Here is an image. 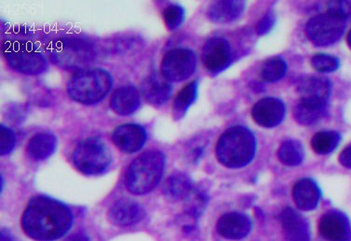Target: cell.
<instances>
[{
	"label": "cell",
	"instance_id": "33",
	"mask_svg": "<svg viewBox=\"0 0 351 241\" xmlns=\"http://www.w3.org/2000/svg\"><path fill=\"white\" fill-rule=\"evenodd\" d=\"M275 16L273 14H267L266 16L263 18L258 25H257L256 31L258 33V35L263 36L266 35V34L269 33L271 28L274 27L275 25Z\"/></svg>",
	"mask_w": 351,
	"mask_h": 241
},
{
	"label": "cell",
	"instance_id": "26",
	"mask_svg": "<svg viewBox=\"0 0 351 241\" xmlns=\"http://www.w3.org/2000/svg\"><path fill=\"white\" fill-rule=\"evenodd\" d=\"M278 157L280 162L290 167L300 165L305 157L302 144L295 140H287L283 142L278 150Z\"/></svg>",
	"mask_w": 351,
	"mask_h": 241
},
{
	"label": "cell",
	"instance_id": "6",
	"mask_svg": "<svg viewBox=\"0 0 351 241\" xmlns=\"http://www.w3.org/2000/svg\"><path fill=\"white\" fill-rule=\"evenodd\" d=\"M9 66L20 73L36 76L46 71L47 62L33 44L23 38H10L2 45Z\"/></svg>",
	"mask_w": 351,
	"mask_h": 241
},
{
	"label": "cell",
	"instance_id": "8",
	"mask_svg": "<svg viewBox=\"0 0 351 241\" xmlns=\"http://www.w3.org/2000/svg\"><path fill=\"white\" fill-rule=\"evenodd\" d=\"M345 20L327 12L312 17L306 23V35L314 45L331 46L342 37L345 32Z\"/></svg>",
	"mask_w": 351,
	"mask_h": 241
},
{
	"label": "cell",
	"instance_id": "2",
	"mask_svg": "<svg viewBox=\"0 0 351 241\" xmlns=\"http://www.w3.org/2000/svg\"><path fill=\"white\" fill-rule=\"evenodd\" d=\"M256 152V139L245 127L228 129L220 137L217 146L218 162L225 167H245L254 160Z\"/></svg>",
	"mask_w": 351,
	"mask_h": 241
},
{
	"label": "cell",
	"instance_id": "20",
	"mask_svg": "<svg viewBox=\"0 0 351 241\" xmlns=\"http://www.w3.org/2000/svg\"><path fill=\"white\" fill-rule=\"evenodd\" d=\"M298 90L300 99L328 103L332 83L326 77H306L299 82Z\"/></svg>",
	"mask_w": 351,
	"mask_h": 241
},
{
	"label": "cell",
	"instance_id": "1",
	"mask_svg": "<svg viewBox=\"0 0 351 241\" xmlns=\"http://www.w3.org/2000/svg\"><path fill=\"white\" fill-rule=\"evenodd\" d=\"M72 225L73 215L66 205L45 196L31 199L22 217L23 231L36 241L58 240Z\"/></svg>",
	"mask_w": 351,
	"mask_h": 241
},
{
	"label": "cell",
	"instance_id": "11",
	"mask_svg": "<svg viewBox=\"0 0 351 241\" xmlns=\"http://www.w3.org/2000/svg\"><path fill=\"white\" fill-rule=\"evenodd\" d=\"M319 232L327 241H351L350 219L339 211L326 212L319 219Z\"/></svg>",
	"mask_w": 351,
	"mask_h": 241
},
{
	"label": "cell",
	"instance_id": "10",
	"mask_svg": "<svg viewBox=\"0 0 351 241\" xmlns=\"http://www.w3.org/2000/svg\"><path fill=\"white\" fill-rule=\"evenodd\" d=\"M202 61L210 75H217L231 63L230 46L225 38H212L205 43Z\"/></svg>",
	"mask_w": 351,
	"mask_h": 241
},
{
	"label": "cell",
	"instance_id": "34",
	"mask_svg": "<svg viewBox=\"0 0 351 241\" xmlns=\"http://www.w3.org/2000/svg\"><path fill=\"white\" fill-rule=\"evenodd\" d=\"M339 162L343 167L351 168V144L346 147L340 154Z\"/></svg>",
	"mask_w": 351,
	"mask_h": 241
},
{
	"label": "cell",
	"instance_id": "7",
	"mask_svg": "<svg viewBox=\"0 0 351 241\" xmlns=\"http://www.w3.org/2000/svg\"><path fill=\"white\" fill-rule=\"evenodd\" d=\"M95 56L92 44L80 38H61L51 48V61L64 70L84 69Z\"/></svg>",
	"mask_w": 351,
	"mask_h": 241
},
{
	"label": "cell",
	"instance_id": "36",
	"mask_svg": "<svg viewBox=\"0 0 351 241\" xmlns=\"http://www.w3.org/2000/svg\"><path fill=\"white\" fill-rule=\"evenodd\" d=\"M1 241H12V238L9 233L6 232V230H3L1 234Z\"/></svg>",
	"mask_w": 351,
	"mask_h": 241
},
{
	"label": "cell",
	"instance_id": "32",
	"mask_svg": "<svg viewBox=\"0 0 351 241\" xmlns=\"http://www.w3.org/2000/svg\"><path fill=\"white\" fill-rule=\"evenodd\" d=\"M15 144H16V137L14 132L12 129L7 128L4 125L1 126V155H5L9 154L14 150Z\"/></svg>",
	"mask_w": 351,
	"mask_h": 241
},
{
	"label": "cell",
	"instance_id": "22",
	"mask_svg": "<svg viewBox=\"0 0 351 241\" xmlns=\"http://www.w3.org/2000/svg\"><path fill=\"white\" fill-rule=\"evenodd\" d=\"M327 103L319 101L300 99L293 112L295 120L306 126L319 123L326 115Z\"/></svg>",
	"mask_w": 351,
	"mask_h": 241
},
{
	"label": "cell",
	"instance_id": "5",
	"mask_svg": "<svg viewBox=\"0 0 351 241\" xmlns=\"http://www.w3.org/2000/svg\"><path fill=\"white\" fill-rule=\"evenodd\" d=\"M72 160L79 172L85 175H102L112 162V153L106 142L99 137H89L77 144Z\"/></svg>",
	"mask_w": 351,
	"mask_h": 241
},
{
	"label": "cell",
	"instance_id": "12",
	"mask_svg": "<svg viewBox=\"0 0 351 241\" xmlns=\"http://www.w3.org/2000/svg\"><path fill=\"white\" fill-rule=\"evenodd\" d=\"M285 103L272 97L260 100L252 110L254 120L264 128H274L280 125L285 118Z\"/></svg>",
	"mask_w": 351,
	"mask_h": 241
},
{
	"label": "cell",
	"instance_id": "37",
	"mask_svg": "<svg viewBox=\"0 0 351 241\" xmlns=\"http://www.w3.org/2000/svg\"><path fill=\"white\" fill-rule=\"evenodd\" d=\"M347 40L348 46H350V48L351 49V30L350 31V33H348Z\"/></svg>",
	"mask_w": 351,
	"mask_h": 241
},
{
	"label": "cell",
	"instance_id": "14",
	"mask_svg": "<svg viewBox=\"0 0 351 241\" xmlns=\"http://www.w3.org/2000/svg\"><path fill=\"white\" fill-rule=\"evenodd\" d=\"M279 221L288 241H311V227L305 217L287 207L279 215Z\"/></svg>",
	"mask_w": 351,
	"mask_h": 241
},
{
	"label": "cell",
	"instance_id": "35",
	"mask_svg": "<svg viewBox=\"0 0 351 241\" xmlns=\"http://www.w3.org/2000/svg\"><path fill=\"white\" fill-rule=\"evenodd\" d=\"M66 241H89V238H88L87 236L85 234L80 233V234L73 236V237L70 238L69 240Z\"/></svg>",
	"mask_w": 351,
	"mask_h": 241
},
{
	"label": "cell",
	"instance_id": "9",
	"mask_svg": "<svg viewBox=\"0 0 351 241\" xmlns=\"http://www.w3.org/2000/svg\"><path fill=\"white\" fill-rule=\"evenodd\" d=\"M196 55L189 49H174L163 56L160 74L169 81H184L191 77L196 69Z\"/></svg>",
	"mask_w": 351,
	"mask_h": 241
},
{
	"label": "cell",
	"instance_id": "30",
	"mask_svg": "<svg viewBox=\"0 0 351 241\" xmlns=\"http://www.w3.org/2000/svg\"><path fill=\"white\" fill-rule=\"evenodd\" d=\"M184 16H186V12L183 8L179 5H171L165 10L163 14L166 27L170 31L178 29L183 23Z\"/></svg>",
	"mask_w": 351,
	"mask_h": 241
},
{
	"label": "cell",
	"instance_id": "29",
	"mask_svg": "<svg viewBox=\"0 0 351 241\" xmlns=\"http://www.w3.org/2000/svg\"><path fill=\"white\" fill-rule=\"evenodd\" d=\"M311 66L322 73H332L339 68L340 62L337 57L329 55V54L318 53L312 57Z\"/></svg>",
	"mask_w": 351,
	"mask_h": 241
},
{
	"label": "cell",
	"instance_id": "18",
	"mask_svg": "<svg viewBox=\"0 0 351 241\" xmlns=\"http://www.w3.org/2000/svg\"><path fill=\"white\" fill-rule=\"evenodd\" d=\"M293 196L299 209L308 212L318 206L322 192L315 181L311 178H304L293 186Z\"/></svg>",
	"mask_w": 351,
	"mask_h": 241
},
{
	"label": "cell",
	"instance_id": "31",
	"mask_svg": "<svg viewBox=\"0 0 351 241\" xmlns=\"http://www.w3.org/2000/svg\"><path fill=\"white\" fill-rule=\"evenodd\" d=\"M328 12L335 15V16L341 18L343 20H347L351 17V1L345 0V1H330L328 2Z\"/></svg>",
	"mask_w": 351,
	"mask_h": 241
},
{
	"label": "cell",
	"instance_id": "17",
	"mask_svg": "<svg viewBox=\"0 0 351 241\" xmlns=\"http://www.w3.org/2000/svg\"><path fill=\"white\" fill-rule=\"evenodd\" d=\"M145 212L141 205L131 199H121L111 207L108 218L118 227H130L142 221Z\"/></svg>",
	"mask_w": 351,
	"mask_h": 241
},
{
	"label": "cell",
	"instance_id": "24",
	"mask_svg": "<svg viewBox=\"0 0 351 241\" xmlns=\"http://www.w3.org/2000/svg\"><path fill=\"white\" fill-rule=\"evenodd\" d=\"M57 139L51 132H40L28 142L27 151L31 159L44 160L56 151Z\"/></svg>",
	"mask_w": 351,
	"mask_h": 241
},
{
	"label": "cell",
	"instance_id": "15",
	"mask_svg": "<svg viewBox=\"0 0 351 241\" xmlns=\"http://www.w3.org/2000/svg\"><path fill=\"white\" fill-rule=\"evenodd\" d=\"M217 229L219 235L227 240H240L251 232L252 221L245 214L228 212L218 220Z\"/></svg>",
	"mask_w": 351,
	"mask_h": 241
},
{
	"label": "cell",
	"instance_id": "13",
	"mask_svg": "<svg viewBox=\"0 0 351 241\" xmlns=\"http://www.w3.org/2000/svg\"><path fill=\"white\" fill-rule=\"evenodd\" d=\"M112 140L121 152L134 154L144 147L147 141V132L137 124H124L117 127L112 134Z\"/></svg>",
	"mask_w": 351,
	"mask_h": 241
},
{
	"label": "cell",
	"instance_id": "21",
	"mask_svg": "<svg viewBox=\"0 0 351 241\" xmlns=\"http://www.w3.org/2000/svg\"><path fill=\"white\" fill-rule=\"evenodd\" d=\"M244 1H217L210 5L208 10V16L213 22L228 23L239 19L245 10Z\"/></svg>",
	"mask_w": 351,
	"mask_h": 241
},
{
	"label": "cell",
	"instance_id": "25",
	"mask_svg": "<svg viewBox=\"0 0 351 241\" xmlns=\"http://www.w3.org/2000/svg\"><path fill=\"white\" fill-rule=\"evenodd\" d=\"M197 88H199L197 81H192L184 86L176 96L173 105L174 120H180L186 116L189 107L197 99Z\"/></svg>",
	"mask_w": 351,
	"mask_h": 241
},
{
	"label": "cell",
	"instance_id": "23",
	"mask_svg": "<svg viewBox=\"0 0 351 241\" xmlns=\"http://www.w3.org/2000/svg\"><path fill=\"white\" fill-rule=\"evenodd\" d=\"M193 190V181L186 173H173L169 176L163 186L165 195L173 201H180L189 198Z\"/></svg>",
	"mask_w": 351,
	"mask_h": 241
},
{
	"label": "cell",
	"instance_id": "28",
	"mask_svg": "<svg viewBox=\"0 0 351 241\" xmlns=\"http://www.w3.org/2000/svg\"><path fill=\"white\" fill-rule=\"evenodd\" d=\"M287 71V64L280 57H272L262 66L260 76L266 82H276L282 79Z\"/></svg>",
	"mask_w": 351,
	"mask_h": 241
},
{
	"label": "cell",
	"instance_id": "4",
	"mask_svg": "<svg viewBox=\"0 0 351 241\" xmlns=\"http://www.w3.org/2000/svg\"><path fill=\"white\" fill-rule=\"evenodd\" d=\"M113 79L106 70L89 67L77 71L67 83V94L85 105L101 102L110 90Z\"/></svg>",
	"mask_w": 351,
	"mask_h": 241
},
{
	"label": "cell",
	"instance_id": "3",
	"mask_svg": "<svg viewBox=\"0 0 351 241\" xmlns=\"http://www.w3.org/2000/svg\"><path fill=\"white\" fill-rule=\"evenodd\" d=\"M165 155L157 150L140 155L131 163L125 176V186L132 195L141 196L154 190L165 172Z\"/></svg>",
	"mask_w": 351,
	"mask_h": 241
},
{
	"label": "cell",
	"instance_id": "27",
	"mask_svg": "<svg viewBox=\"0 0 351 241\" xmlns=\"http://www.w3.org/2000/svg\"><path fill=\"white\" fill-rule=\"evenodd\" d=\"M341 141V136L337 131H319L312 137L311 147L319 155H328L334 151Z\"/></svg>",
	"mask_w": 351,
	"mask_h": 241
},
{
	"label": "cell",
	"instance_id": "16",
	"mask_svg": "<svg viewBox=\"0 0 351 241\" xmlns=\"http://www.w3.org/2000/svg\"><path fill=\"white\" fill-rule=\"evenodd\" d=\"M173 86L161 74L153 73L141 84V93L145 102L153 106L165 105L170 99Z\"/></svg>",
	"mask_w": 351,
	"mask_h": 241
},
{
	"label": "cell",
	"instance_id": "19",
	"mask_svg": "<svg viewBox=\"0 0 351 241\" xmlns=\"http://www.w3.org/2000/svg\"><path fill=\"white\" fill-rule=\"evenodd\" d=\"M141 105V98L136 88L123 86L117 89L111 96V110L121 116H131Z\"/></svg>",
	"mask_w": 351,
	"mask_h": 241
}]
</instances>
